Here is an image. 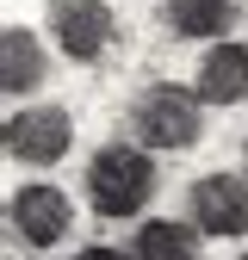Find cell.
Listing matches in <instances>:
<instances>
[{"mask_svg":"<svg viewBox=\"0 0 248 260\" xmlns=\"http://www.w3.org/2000/svg\"><path fill=\"white\" fill-rule=\"evenodd\" d=\"M0 56H7V75H0L7 100H25L31 87H44V44L31 38L25 25H7V38H0Z\"/></svg>","mask_w":248,"mask_h":260,"instance_id":"cell-8","label":"cell"},{"mask_svg":"<svg viewBox=\"0 0 248 260\" xmlns=\"http://www.w3.org/2000/svg\"><path fill=\"white\" fill-rule=\"evenodd\" d=\"M112 7L106 0H50V38L62 56H75V62H100L112 50Z\"/></svg>","mask_w":248,"mask_h":260,"instance_id":"cell-4","label":"cell"},{"mask_svg":"<svg viewBox=\"0 0 248 260\" xmlns=\"http://www.w3.org/2000/svg\"><path fill=\"white\" fill-rule=\"evenodd\" d=\"M131 260H199V248H193V230H186V223L155 217V223H143L131 236Z\"/></svg>","mask_w":248,"mask_h":260,"instance_id":"cell-9","label":"cell"},{"mask_svg":"<svg viewBox=\"0 0 248 260\" xmlns=\"http://www.w3.org/2000/svg\"><path fill=\"white\" fill-rule=\"evenodd\" d=\"M199 106H205L199 93H186V87H174V81L149 87L143 100H137V137H143L149 149H193V143L205 137V112H199Z\"/></svg>","mask_w":248,"mask_h":260,"instance_id":"cell-2","label":"cell"},{"mask_svg":"<svg viewBox=\"0 0 248 260\" xmlns=\"http://www.w3.org/2000/svg\"><path fill=\"white\" fill-rule=\"evenodd\" d=\"M69 149H75V118L62 112V106H31V112H13L7 118V155L13 161L56 168Z\"/></svg>","mask_w":248,"mask_h":260,"instance_id":"cell-3","label":"cell"},{"mask_svg":"<svg viewBox=\"0 0 248 260\" xmlns=\"http://www.w3.org/2000/svg\"><path fill=\"white\" fill-rule=\"evenodd\" d=\"M75 260H131V254H118V248H106V242H93V248H81Z\"/></svg>","mask_w":248,"mask_h":260,"instance_id":"cell-11","label":"cell"},{"mask_svg":"<svg viewBox=\"0 0 248 260\" xmlns=\"http://www.w3.org/2000/svg\"><path fill=\"white\" fill-rule=\"evenodd\" d=\"M193 223L205 236H248V180L242 174H205L193 186Z\"/></svg>","mask_w":248,"mask_h":260,"instance_id":"cell-5","label":"cell"},{"mask_svg":"<svg viewBox=\"0 0 248 260\" xmlns=\"http://www.w3.org/2000/svg\"><path fill=\"white\" fill-rule=\"evenodd\" d=\"M199 100L205 106H242L248 100V44H217L199 62Z\"/></svg>","mask_w":248,"mask_h":260,"instance_id":"cell-7","label":"cell"},{"mask_svg":"<svg viewBox=\"0 0 248 260\" xmlns=\"http://www.w3.org/2000/svg\"><path fill=\"white\" fill-rule=\"evenodd\" d=\"M242 260H248V254H242Z\"/></svg>","mask_w":248,"mask_h":260,"instance_id":"cell-12","label":"cell"},{"mask_svg":"<svg viewBox=\"0 0 248 260\" xmlns=\"http://www.w3.org/2000/svg\"><path fill=\"white\" fill-rule=\"evenodd\" d=\"M236 19V0H168V25L180 38H224Z\"/></svg>","mask_w":248,"mask_h":260,"instance_id":"cell-10","label":"cell"},{"mask_svg":"<svg viewBox=\"0 0 248 260\" xmlns=\"http://www.w3.org/2000/svg\"><path fill=\"white\" fill-rule=\"evenodd\" d=\"M69 223H75V205H69L62 186H25V192H13V230L31 248H56L62 236H69Z\"/></svg>","mask_w":248,"mask_h":260,"instance_id":"cell-6","label":"cell"},{"mask_svg":"<svg viewBox=\"0 0 248 260\" xmlns=\"http://www.w3.org/2000/svg\"><path fill=\"white\" fill-rule=\"evenodd\" d=\"M87 199H93L100 217H131V211H143L155 199V161L143 149H124V143L100 149L93 168H87Z\"/></svg>","mask_w":248,"mask_h":260,"instance_id":"cell-1","label":"cell"}]
</instances>
